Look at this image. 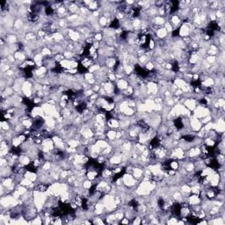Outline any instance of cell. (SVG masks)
<instances>
[{"instance_id":"277c9868","label":"cell","mask_w":225,"mask_h":225,"mask_svg":"<svg viewBox=\"0 0 225 225\" xmlns=\"http://www.w3.org/2000/svg\"><path fill=\"white\" fill-rule=\"evenodd\" d=\"M84 77H85V81H89L91 79H93L94 78V74L91 73V72H87V73H85L84 74Z\"/></svg>"},{"instance_id":"6da1fadb","label":"cell","mask_w":225,"mask_h":225,"mask_svg":"<svg viewBox=\"0 0 225 225\" xmlns=\"http://www.w3.org/2000/svg\"><path fill=\"white\" fill-rule=\"evenodd\" d=\"M187 203L189 206H193V205H198V204L201 203V199L197 194H189L187 198Z\"/></svg>"},{"instance_id":"3957f363","label":"cell","mask_w":225,"mask_h":225,"mask_svg":"<svg viewBox=\"0 0 225 225\" xmlns=\"http://www.w3.org/2000/svg\"><path fill=\"white\" fill-rule=\"evenodd\" d=\"M98 22H99V24L100 25V26L104 29V27L107 26V19L105 18L103 15H101V16L98 19Z\"/></svg>"},{"instance_id":"7a4b0ae2","label":"cell","mask_w":225,"mask_h":225,"mask_svg":"<svg viewBox=\"0 0 225 225\" xmlns=\"http://www.w3.org/2000/svg\"><path fill=\"white\" fill-rule=\"evenodd\" d=\"M116 133L117 130L114 129H108L106 132V140H107L108 142H112L116 139Z\"/></svg>"}]
</instances>
